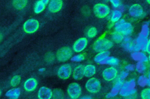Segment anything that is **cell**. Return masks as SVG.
Listing matches in <instances>:
<instances>
[{
	"instance_id": "obj_1",
	"label": "cell",
	"mask_w": 150,
	"mask_h": 99,
	"mask_svg": "<svg viewBox=\"0 0 150 99\" xmlns=\"http://www.w3.org/2000/svg\"><path fill=\"white\" fill-rule=\"evenodd\" d=\"M115 29L117 32L127 36L131 34L133 27L131 23L125 22L124 19H121L115 23Z\"/></svg>"
},
{
	"instance_id": "obj_2",
	"label": "cell",
	"mask_w": 150,
	"mask_h": 99,
	"mask_svg": "<svg viewBox=\"0 0 150 99\" xmlns=\"http://www.w3.org/2000/svg\"><path fill=\"white\" fill-rule=\"evenodd\" d=\"M113 45L112 43L105 38H99L93 44V49L97 52L105 51L111 48Z\"/></svg>"
},
{
	"instance_id": "obj_3",
	"label": "cell",
	"mask_w": 150,
	"mask_h": 99,
	"mask_svg": "<svg viewBox=\"0 0 150 99\" xmlns=\"http://www.w3.org/2000/svg\"><path fill=\"white\" fill-rule=\"evenodd\" d=\"M110 12L109 7L103 3H98L94 6V13L99 18H103L107 16Z\"/></svg>"
},
{
	"instance_id": "obj_4",
	"label": "cell",
	"mask_w": 150,
	"mask_h": 99,
	"mask_svg": "<svg viewBox=\"0 0 150 99\" xmlns=\"http://www.w3.org/2000/svg\"><path fill=\"white\" fill-rule=\"evenodd\" d=\"M72 55L71 50L67 47L60 48L56 54V57L59 61L65 62L69 60Z\"/></svg>"
},
{
	"instance_id": "obj_5",
	"label": "cell",
	"mask_w": 150,
	"mask_h": 99,
	"mask_svg": "<svg viewBox=\"0 0 150 99\" xmlns=\"http://www.w3.org/2000/svg\"><path fill=\"white\" fill-rule=\"evenodd\" d=\"M39 27V22L35 19H30L23 24V30L27 33H35Z\"/></svg>"
},
{
	"instance_id": "obj_6",
	"label": "cell",
	"mask_w": 150,
	"mask_h": 99,
	"mask_svg": "<svg viewBox=\"0 0 150 99\" xmlns=\"http://www.w3.org/2000/svg\"><path fill=\"white\" fill-rule=\"evenodd\" d=\"M86 88L88 91L91 93H96L100 91L101 83L96 78H91L86 82Z\"/></svg>"
},
{
	"instance_id": "obj_7",
	"label": "cell",
	"mask_w": 150,
	"mask_h": 99,
	"mask_svg": "<svg viewBox=\"0 0 150 99\" xmlns=\"http://www.w3.org/2000/svg\"><path fill=\"white\" fill-rule=\"evenodd\" d=\"M81 89L77 83H70L67 88V93L72 99H77L81 95Z\"/></svg>"
},
{
	"instance_id": "obj_8",
	"label": "cell",
	"mask_w": 150,
	"mask_h": 99,
	"mask_svg": "<svg viewBox=\"0 0 150 99\" xmlns=\"http://www.w3.org/2000/svg\"><path fill=\"white\" fill-rule=\"evenodd\" d=\"M71 73V67L69 64L62 65L57 70V76L62 79H68Z\"/></svg>"
},
{
	"instance_id": "obj_9",
	"label": "cell",
	"mask_w": 150,
	"mask_h": 99,
	"mask_svg": "<svg viewBox=\"0 0 150 99\" xmlns=\"http://www.w3.org/2000/svg\"><path fill=\"white\" fill-rule=\"evenodd\" d=\"M117 75V70L114 67H110L104 69L103 72V78L107 81L114 79Z\"/></svg>"
},
{
	"instance_id": "obj_10",
	"label": "cell",
	"mask_w": 150,
	"mask_h": 99,
	"mask_svg": "<svg viewBox=\"0 0 150 99\" xmlns=\"http://www.w3.org/2000/svg\"><path fill=\"white\" fill-rule=\"evenodd\" d=\"M52 97V90L46 87H41L38 93V97L39 99H50Z\"/></svg>"
},
{
	"instance_id": "obj_11",
	"label": "cell",
	"mask_w": 150,
	"mask_h": 99,
	"mask_svg": "<svg viewBox=\"0 0 150 99\" xmlns=\"http://www.w3.org/2000/svg\"><path fill=\"white\" fill-rule=\"evenodd\" d=\"M87 44V39L86 38H80L74 43L73 45V50L76 52H80L86 48Z\"/></svg>"
},
{
	"instance_id": "obj_12",
	"label": "cell",
	"mask_w": 150,
	"mask_h": 99,
	"mask_svg": "<svg viewBox=\"0 0 150 99\" xmlns=\"http://www.w3.org/2000/svg\"><path fill=\"white\" fill-rule=\"evenodd\" d=\"M63 2L60 0L51 1L49 4L48 9L50 12L55 13L59 12L62 7Z\"/></svg>"
},
{
	"instance_id": "obj_13",
	"label": "cell",
	"mask_w": 150,
	"mask_h": 99,
	"mask_svg": "<svg viewBox=\"0 0 150 99\" xmlns=\"http://www.w3.org/2000/svg\"><path fill=\"white\" fill-rule=\"evenodd\" d=\"M129 13L133 17H139L143 13V9L139 4H134L129 9Z\"/></svg>"
},
{
	"instance_id": "obj_14",
	"label": "cell",
	"mask_w": 150,
	"mask_h": 99,
	"mask_svg": "<svg viewBox=\"0 0 150 99\" xmlns=\"http://www.w3.org/2000/svg\"><path fill=\"white\" fill-rule=\"evenodd\" d=\"M38 85V82L35 78H29L24 83V89L27 91H33Z\"/></svg>"
},
{
	"instance_id": "obj_15",
	"label": "cell",
	"mask_w": 150,
	"mask_h": 99,
	"mask_svg": "<svg viewBox=\"0 0 150 99\" xmlns=\"http://www.w3.org/2000/svg\"><path fill=\"white\" fill-rule=\"evenodd\" d=\"M122 83H122L121 80H120V79L118 80L115 82V84L114 85L112 89H111V91L107 94L106 98H111V97H113L115 96L118 94V93L120 91V90L121 89V87L122 85Z\"/></svg>"
},
{
	"instance_id": "obj_16",
	"label": "cell",
	"mask_w": 150,
	"mask_h": 99,
	"mask_svg": "<svg viewBox=\"0 0 150 99\" xmlns=\"http://www.w3.org/2000/svg\"><path fill=\"white\" fill-rule=\"evenodd\" d=\"M84 68L82 65H80L74 68L73 72V76L74 79L79 80L83 78L84 75Z\"/></svg>"
},
{
	"instance_id": "obj_17",
	"label": "cell",
	"mask_w": 150,
	"mask_h": 99,
	"mask_svg": "<svg viewBox=\"0 0 150 99\" xmlns=\"http://www.w3.org/2000/svg\"><path fill=\"white\" fill-rule=\"evenodd\" d=\"M131 56L133 59L138 62H142L145 63L147 62L148 60V57L146 56V55L144 53L138 52V51L133 52L131 54Z\"/></svg>"
},
{
	"instance_id": "obj_18",
	"label": "cell",
	"mask_w": 150,
	"mask_h": 99,
	"mask_svg": "<svg viewBox=\"0 0 150 99\" xmlns=\"http://www.w3.org/2000/svg\"><path fill=\"white\" fill-rule=\"evenodd\" d=\"M109 55H110V52L108 51L100 52L95 56L94 61L98 63H101L106 61V59L108 58Z\"/></svg>"
},
{
	"instance_id": "obj_19",
	"label": "cell",
	"mask_w": 150,
	"mask_h": 99,
	"mask_svg": "<svg viewBox=\"0 0 150 99\" xmlns=\"http://www.w3.org/2000/svg\"><path fill=\"white\" fill-rule=\"evenodd\" d=\"M21 91L19 88H15L8 90L6 93V96L11 99H18L20 96Z\"/></svg>"
},
{
	"instance_id": "obj_20",
	"label": "cell",
	"mask_w": 150,
	"mask_h": 99,
	"mask_svg": "<svg viewBox=\"0 0 150 99\" xmlns=\"http://www.w3.org/2000/svg\"><path fill=\"white\" fill-rule=\"evenodd\" d=\"M84 73L85 76L91 77L96 73V67L93 65H88L84 68Z\"/></svg>"
},
{
	"instance_id": "obj_21",
	"label": "cell",
	"mask_w": 150,
	"mask_h": 99,
	"mask_svg": "<svg viewBox=\"0 0 150 99\" xmlns=\"http://www.w3.org/2000/svg\"><path fill=\"white\" fill-rule=\"evenodd\" d=\"M135 82L134 79H131L129 81L126 82L122 83V85L121 87V90H131L135 89Z\"/></svg>"
},
{
	"instance_id": "obj_22",
	"label": "cell",
	"mask_w": 150,
	"mask_h": 99,
	"mask_svg": "<svg viewBox=\"0 0 150 99\" xmlns=\"http://www.w3.org/2000/svg\"><path fill=\"white\" fill-rule=\"evenodd\" d=\"M28 3V1L26 0H16L13 1V6L16 9H22L24 8Z\"/></svg>"
},
{
	"instance_id": "obj_23",
	"label": "cell",
	"mask_w": 150,
	"mask_h": 99,
	"mask_svg": "<svg viewBox=\"0 0 150 99\" xmlns=\"http://www.w3.org/2000/svg\"><path fill=\"white\" fill-rule=\"evenodd\" d=\"M149 27H148V24L147 23H145L142 26V29H141V31L139 34V37H142L144 38H146V37H148V34H149Z\"/></svg>"
},
{
	"instance_id": "obj_24",
	"label": "cell",
	"mask_w": 150,
	"mask_h": 99,
	"mask_svg": "<svg viewBox=\"0 0 150 99\" xmlns=\"http://www.w3.org/2000/svg\"><path fill=\"white\" fill-rule=\"evenodd\" d=\"M121 16H122L121 12L119 10H115L112 13L111 20L112 22H117L118 20H120Z\"/></svg>"
},
{
	"instance_id": "obj_25",
	"label": "cell",
	"mask_w": 150,
	"mask_h": 99,
	"mask_svg": "<svg viewBox=\"0 0 150 99\" xmlns=\"http://www.w3.org/2000/svg\"><path fill=\"white\" fill-rule=\"evenodd\" d=\"M45 5H46L44 3L43 1H38L35 6V8H34L35 12L36 13H39L42 12L45 8Z\"/></svg>"
},
{
	"instance_id": "obj_26",
	"label": "cell",
	"mask_w": 150,
	"mask_h": 99,
	"mask_svg": "<svg viewBox=\"0 0 150 99\" xmlns=\"http://www.w3.org/2000/svg\"><path fill=\"white\" fill-rule=\"evenodd\" d=\"M52 99H64V94L60 89H55L52 92Z\"/></svg>"
},
{
	"instance_id": "obj_27",
	"label": "cell",
	"mask_w": 150,
	"mask_h": 99,
	"mask_svg": "<svg viewBox=\"0 0 150 99\" xmlns=\"http://www.w3.org/2000/svg\"><path fill=\"white\" fill-rule=\"evenodd\" d=\"M112 38L115 43H120L124 40V37L121 33L115 31L112 33Z\"/></svg>"
},
{
	"instance_id": "obj_28",
	"label": "cell",
	"mask_w": 150,
	"mask_h": 99,
	"mask_svg": "<svg viewBox=\"0 0 150 99\" xmlns=\"http://www.w3.org/2000/svg\"><path fill=\"white\" fill-rule=\"evenodd\" d=\"M105 63L108 64V65H117L119 63V60L114 57H108L106 61H105Z\"/></svg>"
},
{
	"instance_id": "obj_29",
	"label": "cell",
	"mask_w": 150,
	"mask_h": 99,
	"mask_svg": "<svg viewBox=\"0 0 150 99\" xmlns=\"http://www.w3.org/2000/svg\"><path fill=\"white\" fill-rule=\"evenodd\" d=\"M21 82V77L19 75L14 76L11 80L10 84L12 87H15L19 84Z\"/></svg>"
},
{
	"instance_id": "obj_30",
	"label": "cell",
	"mask_w": 150,
	"mask_h": 99,
	"mask_svg": "<svg viewBox=\"0 0 150 99\" xmlns=\"http://www.w3.org/2000/svg\"><path fill=\"white\" fill-rule=\"evenodd\" d=\"M136 69L140 73H144L146 69V65L144 62H138L136 65Z\"/></svg>"
},
{
	"instance_id": "obj_31",
	"label": "cell",
	"mask_w": 150,
	"mask_h": 99,
	"mask_svg": "<svg viewBox=\"0 0 150 99\" xmlns=\"http://www.w3.org/2000/svg\"><path fill=\"white\" fill-rule=\"evenodd\" d=\"M45 60L47 63H52L54 60V56L52 52H47L45 56Z\"/></svg>"
},
{
	"instance_id": "obj_32",
	"label": "cell",
	"mask_w": 150,
	"mask_h": 99,
	"mask_svg": "<svg viewBox=\"0 0 150 99\" xmlns=\"http://www.w3.org/2000/svg\"><path fill=\"white\" fill-rule=\"evenodd\" d=\"M142 99H150V89H144L141 93Z\"/></svg>"
},
{
	"instance_id": "obj_33",
	"label": "cell",
	"mask_w": 150,
	"mask_h": 99,
	"mask_svg": "<svg viewBox=\"0 0 150 99\" xmlns=\"http://www.w3.org/2000/svg\"><path fill=\"white\" fill-rule=\"evenodd\" d=\"M119 92H120V94L121 96L127 97V96H128L129 95L135 94L136 90H135V89L131 90H120Z\"/></svg>"
},
{
	"instance_id": "obj_34",
	"label": "cell",
	"mask_w": 150,
	"mask_h": 99,
	"mask_svg": "<svg viewBox=\"0 0 150 99\" xmlns=\"http://www.w3.org/2000/svg\"><path fill=\"white\" fill-rule=\"evenodd\" d=\"M97 33V29L94 27H92L90 28L87 31V36L89 38H93L96 36Z\"/></svg>"
},
{
	"instance_id": "obj_35",
	"label": "cell",
	"mask_w": 150,
	"mask_h": 99,
	"mask_svg": "<svg viewBox=\"0 0 150 99\" xmlns=\"http://www.w3.org/2000/svg\"><path fill=\"white\" fill-rule=\"evenodd\" d=\"M147 78L145 76H140L138 80V84L141 87H144L146 85Z\"/></svg>"
},
{
	"instance_id": "obj_36",
	"label": "cell",
	"mask_w": 150,
	"mask_h": 99,
	"mask_svg": "<svg viewBox=\"0 0 150 99\" xmlns=\"http://www.w3.org/2000/svg\"><path fill=\"white\" fill-rule=\"evenodd\" d=\"M84 56L83 54H78L74 56L71 59L73 61H74V62H80L84 60Z\"/></svg>"
},
{
	"instance_id": "obj_37",
	"label": "cell",
	"mask_w": 150,
	"mask_h": 99,
	"mask_svg": "<svg viewBox=\"0 0 150 99\" xmlns=\"http://www.w3.org/2000/svg\"><path fill=\"white\" fill-rule=\"evenodd\" d=\"M110 2H111L112 5H113L114 8H117L120 5V1L118 0H111Z\"/></svg>"
},
{
	"instance_id": "obj_38",
	"label": "cell",
	"mask_w": 150,
	"mask_h": 99,
	"mask_svg": "<svg viewBox=\"0 0 150 99\" xmlns=\"http://www.w3.org/2000/svg\"><path fill=\"white\" fill-rule=\"evenodd\" d=\"M128 75V73L125 71H122L120 75V77L121 79H125Z\"/></svg>"
},
{
	"instance_id": "obj_39",
	"label": "cell",
	"mask_w": 150,
	"mask_h": 99,
	"mask_svg": "<svg viewBox=\"0 0 150 99\" xmlns=\"http://www.w3.org/2000/svg\"><path fill=\"white\" fill-rule=\"evenodd\" d=\"M134 68H135V66L134 65H132V64H129V65H128L127 66H125V69L128 70V71H132L134 70Z\"/></svg>"
},
{
	"instance_id": "obj_40",
	"label": "cell",
	"mask_w": 150,
	"mask_h": 99,
	"mask_svg": "<svg viewBox=\"0 0 150 99\" xmlns=\"http://www.w3.org/2000/svg\"><path fill=\"white\" fill-rule=\"evenodd\" d=\"M146 51L150 54V39L147 41L146 45Z\"/></svg>"
},
{
	"instance_id": "obj_41",
	"label": "cell",
	"mask_w": 150,
	"mask_h": 99,
	"mask_svg": "<svg viewBox=\"0 0 150 99\" xmlns=\"http://www.w3.org/2000/svg\"><path fill=\"white\" fill-rule=\"evenodd\" d=\"M135 98V94H131V95H129V96L126 97V99H134Z\"/></svg>"
},
{
	"instance_id": "obj_42",
	"label": "cell",
	"mask_w": 150,
	"mask_h": 99,
	"mask_svg": "<svg viewBox=\"0 0 150 99\" xmlns=\"http://www.w3.org/2000/svg\"><path fill=\"white\" fill-rule=\"evenodd\" d=\"M80 99H93L91 97H90V96H83V97H81Z\"/></svg>"
},
{
	"instance_id": "obj_43",
	"label": "cell",
	"mask_w": 150,
	"mask_h": 99,
	"mask_svg": "<svg viewBox=\"0 0 150 99\" xmlns=\"http://www.w3.org/2000/svg\"><path fill=\"white\" fill-rule=\"evenodd\" d=\"M146 84H148L149 86H150V79H147L146 80Z\"/></svg>"
},
{
	"instance_id": "obj_44",
	"label": "cell",
	"mask_w": 150,
	"mask_h": 99,
	"mask_svg": "<svg viewBox=\"0 0 150 99\" xmlns=\"http://www.w3.org/2000/svg\"><path fill=\"white\" fill-rule=\"evenodd\" d=\"M2 39H3V35L2 33H0V42L2 40Z\"/></svg>"
},
{
	"instance_id": "obj_45",
	"label": "cell",
	"mask_w": 150,
	"mask_h": 99,
	"mask_svg": "<svg viewBox=\"0 0 150 99\" xmlns=\"http://www.w3.org/2000/svg\"><path fill=\"white\" fill-rule=\"evenodd\" d=\"M146 2H147L148 3H150V0H148V1H146Z\"/></svg>"
},
{
	"instance_id": "obj_46",
	"label": "cell",
	"mask_w": 150,
	"mask_h": 99,
	"mask_svg": "<svg viewBox=\"0 0 150 99\" xmlns=\"http://www.w3.org/2000/svg\"><path fill=\"white\" fill-rule=\"evenodd\" d=\"M148 76H149V79H150V70H149V74H148Z\"/></svg>"
},
{
	"instance_id": "obj_47",
	"label": "cell",
	"mask_w": 150,
	"mask_h": 99,
	"mask_svg": "<svg viewBox=\"0 0 150 99\" xmlns=\"http://www.w3.org/2000/svg\"><path fill=\"white\" fill-rule=\"evenodd\" d=\"M1 94H2V91H1V90L0 89V96H1Z\"/></svg>"
},
{
	"instance_id": "obj_48",
	"label": "cell",
	"mask_w": 150,
	"mask_h": 99,
	"mask_svg": "<svg viewBox=\"0 0 150 99\" xmlns=\"http://www.w3.org/2000/svg\"><path fill=\"white\" fill-rule=\"evenodd\" d=\"M149 61H150V55H149Z\"/></svg>"
}]
</instances>
